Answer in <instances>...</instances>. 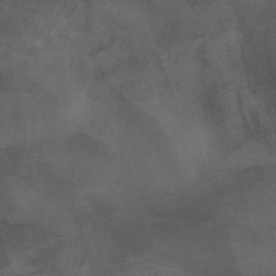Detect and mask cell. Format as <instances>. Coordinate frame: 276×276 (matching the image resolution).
<instances>
[{
    "mask_svg": "<svg viewBox=\"0 0 276 276\" xmlns=\"http://www.w3.org/2000/svg\"><path fill=\"white\" fill-rule=\"evenodd\" d=\"M237 102H238V108H240L242 118H243V123H244V129H245V134L248 139H253V134L252 132V127L248 125L246 116L244 115V110H243V100H242V96L240 91H237Z\"/></svg>",
    "mask_w": 276,
    "mask_h": 276,
    "instance_id": "cell-1",
    "label": "cell"
}]
</instances>
